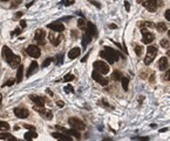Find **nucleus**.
<instances>
[{"instance_id":"c9c22d12","label":"nucleus","mask_w":170,"mask_h":141,"mask_svg":"<svg viewBox=\"0 0 170 141\" xmlns=\"http://www.w3.org/2000/svg\"><path fill=\"white\" fill-rule=\"evenodd\" d=\"M161 46H162V47H164V48H169V40L163 39V40L161 41Z\"/></svg>"},{"instance_id":"393cba45","label":"nucleus","mask_w":170,"mask_h":141,"mask_svg":"<svg viewBox=\"0 0 170 141\" xmlns=\"http://www.w3.org/2000/svg\"><path fill=\"white\" fill-rule=\"evenodd\" d=\"M0 139H1V140H12V141H17V139H15V137H13V135L7 134V133L0 134Z\"/></svg>"},{"instance_id":"2f4dec72","label":"nucleus","mask_w":170,"mask_h":141,"mask_svg":"<svg viewBox=\"0 0 170 141\" xmlns=\"http://www.w3.org/2000/svg\"><path fill=\"white\" fill-rule=\"evenodd\" d=\"M55 61H56V65H62V62H63V56H62V54H58V55L55 56Z\"/></svg>"},{"instance_id":"412c9836","label":"nucleus","mask_w":170,"mask_h":141,"mask_svg":"<svg viewBox=\"0 0 170 141\" xmlns=\"http://www.w3.org/2000/svg\"><path fill=\"white\" fill-rule=\"evenodd\" d=\"M80 53H81V49L79 47H74L68 52V56H69V59H75L80 55Z\"/></svg>"},{"instance_id":"6ab92c4d","label":"nucleus","mask_w":170,"mask_h":141,"mask_svg":"<svg viewBox=\"0 0 170 141\" xmlns=\"http://www.w3.org/2000/svg\"><path fill=\"white\" fill-rule=\"evenodd\" d=\"M168 67H169V61H168V58H165V56L161 58V59H159V61H158V69H159V70H165Z\"/></svg>"},{"instance_id":"473e14b6","label":"nucleus","mask_w":170,"mask_h":141,"mask_svg":"<svg viewBox=\"0 0 170 141\" xmlns=\"http://www.w3.org/2000/svg\"><path fill=\"white\" fill-rule=\"evenodd\" d=\"M74 79H75V77H74L73 74L69 73V74H66V75H65L63 81H65V82H68V81H72V80H74Z\"/></svg>"},{"instance_id":"5fc2aeb1","label":"nucleus","mask_w":170,"mask_h":141,"mask_svg":"<svg viewBox=\"0 0 170 141\" xmlns=\"http://www.w3.org/2000/svg\"><path fill=\"white\" fill-rule=\"evenodd\" d=\"M137 1H138V3H142V1H143V0H137Z\"/></svg>"},{"instance_id":"4468645a","label":"nucleus","mask_w":170,"mask_h":141,"mask_svg":"<svg viewBox=\"0 0 170 141\" xmlns=\"http://www.w3.org/2000/svg\"><path fill=\"white\" fill-rule=\"evenodd\" d=\"M142 35H143V38H142V42L143 44H149V42H151L155 39V35L152 33H149L144 28H142Z\"/></svg>"},{"instance_id":"a878e982","label":"nucleus","mask_w":170,"mask_h":141,"mask_svg":"<svg viewBox=\"0 0 170 141\" xmlns=\"http://www.w3.org/2000/svg\"><path fill=\"white\" fill-rule=\"evenodd\" d=\"M121 78H122V75H121V73L119 72V70H114L113 74H112V79L115 80V81H120Z\"/></svg>"},{"instance_id":"37998d69","label":"nucleus","mask_w":170,"mask_h":141,"mask_svg":"<svg viewBox=\"0 0 170 141\" xmlns=\"http://www.w3.org/2000/svg\"><path fill=\"white\" fill-rule=\"evenodd\" d=\"M164 80L165 81H169V70H168V72L165 73V75H164Z\"/></svg>"},{"instance_id":"c756f323","label":"nucleus","mask_w":170,"mask_h":141,"mask_svg":"<svg viewBox=\"0 0 170 141\" xmlns=\"http://www.w3.org/2000/svg\"><path fill=\"white\" fill-rule=\"evenodd\" d=\"M86 21H84V19H79V21H77V26H79V28H81V30H84L86 28Z\"/></svg>"},{"instance_id":"9b49d317","label":"nucleus","mask_w":170,"mask_h":141,"mask_svg":"<svg viewBox=\"0 0 170 141\" xmlns=\"http://www.w3.org/2000/svg\"><path fill=\"white\" fill-rule=\"evenodd\" d=\"M58 129H60L62 133H65V134H67V135H69V136H75L77 140H80L81 139V135H80V133L76 130V129H74V128H72V129H65V128H62V127H60V126H55Z\"/></svg>"},{"instance_id":"39448f33","label":"nucleus","mask_w":170,"mask_h":141,"mask_svg":"<svg viewBox=\"0 0 170 141\" xmlns=\"http://www.w3.org/2000/svg\"><path fill=\"white\" fill-rule=\"evenodd\" d=\"M68 122H69V125H70L74 129H76V130H83L84 128H86V125L83 123V121H81V120L77 119V118H70V119L68 120Z\"/></svg>"},{"instance_id":"f3484780","label":"nucleus","mask_w":170,"mask_h":141,"mask_svg":"<svg viewBox=\"0 0 170 141\" xmlns=\"http://www.w3.org/2000/svg\"><path fill=\"white\" fill-rule=\"evenodd\" d=\"M91 41H92V35L86 31V32L83 33V35H82V48L86 49L87 45H88Z\"/></svg>"},{"instance_id":"7ed1b4c3","label":"nucleus","mask_w":170,"mask_h":141,"mask_svg":"<svg viewBox=\"0 0 170 141\" xmlns=\"http://www.w3.org/2000/svg\"><path fill=\"white\" fill-rule=\"evenodd\" d=\"M156 55H157V48L155 46H149L147 49V55L144 58V63L150 65L154 61V59L156 58Z\"/></svg>"},{"instance_id":"864d4df0","label":"nucleus","mask_w":170,"mask_h":141,"mask_svg":"<svg viewBox=\"0 0 170 141\" xmlns=\"http://www.w3.org/2000/svg\"><path fill=\"white\" fill-rule=\"evenodd\" d=\"M1 99H3V95L0 94V105H1Z\"/></svg>"},{"instance_id":"603ef678","label":"nucleus","mask_w":170,"mask_h":141,"mask_svg":"<svg viewBox=\"0 0 170 141\" xmlns=\"http://www.w3.org/2000/svg\"><path fill=\"white\" fill-rule=\"evenodd\" d=\"M19 128H20V127H19V126H15V127H14V130H18V129H19Z\"/></svg>"},{"instance_id":"20e7f679","label":"nucleus","mask_w":170,"mask_h":141,"mask_svg":"<svg viewBox=\"0 0 170 141\" xmlns=\"http://www.w3.org/2000/svg\"><path fill=\"white\" fill-rule=\"evenodd\" d=\"M94 69L98 70L100 74H107L109 72V66L105 61L98 60V61L94 62Z\"/></svg>"},{"instance_id":"3c124183","label":"nucleus","mask_w":170,"mask_h":141,"mask_svg":"<svg viewBox=\"0 0 170 141\" xmlns=\"http://www.w3.org/2000/svg\"><path fill=\"white\" fill-rule=\"evenodd\" d=\"M109 27H110V28H116V26H115V25H109Z\"/></svg>"},{"instance_id":"c85d7f7f","label":"nucleus","mask_w":170,"mask_h":141,"mask_svg":"<svg viewBox=\"0 0 170 141\" xmlns=\"http://www.w3.org/2000/svg\"><path fill=\"white\" fill-rule=\"evenodd\" d=\"M120 81L122 82V87H123V90H124V91H128L129 79H127V78H121V80H120Z\"/></svg>"},{"instance_id":"c03bdc74","label":"nucleus","mask_w":170,"mask_h":141,"mask_svg":"<svg viewBox=\"0 0 170 141\" xmlns=\"http://www.w3.org/2000/svg\"><path fill=\"white\" fill-rule=\"evenodd\" d=\"M25 128H27V129H30V130L34 129V127H33V126H31V125H25Z\"/></svg>"},{"instance_id":"b1692460","label":"nucleus","mask_w":170,"mask_h":141,"mask_svg":"<svg viewBox=\"0 0 170 141\" xmlns=\"http://www.w3.org/2000/svg\"><path fill=\"white\" fill-rule=\"evenodd\" d=\"M37 136H38V134L35 133L34 129H32L31 132H27V133L25 134V139H26V140H32V139H35Z\"/></svg>"},{"instance_id":"dca6fc26","label":"nucleus","mask_w":170,"mask_h":141,"mask_svg":"<svg viewBox=\"0 0 170 141\" xmlns=\"http://www.w3.org/2000/svg\"><path fill=\"white\" fill-rule=\"evenodd\" d=\"M38 68H39V66H38V62H37V61H32L31 66H30V67H28V69H27V73H26V77L28 78V77L33 75L34 73H37V70H38Z\"/></svg>"},{"instance_id":"a19ab883","label":"nucleus","mask_w":170,"mask_h":141,"mask_svg":"<svg viewBox=\"0 0 170 141\" xmlns=\"http://www.w3.org/2000/svg\"><path fill=\"white\" fill-rule=\"evenodd\" d=\"M89 3H92V4H93V5H95V6H96V7H98V8H100V7H101V6H100V4H99V3H96V1H93V0H89Z\"/></svg>"},{"instance_id":"72a5a7b5","label":"nucleus","mask_w":170,"mask_h":141,"mask_svg":"<svg viewBox=\"0 0 170 141\" xmlns=\"http://www.w3.org/2000/svg\"><path fill=\"white\" fill-rule=\"evenodd\" d=\"M52 61H53V59H52V58H47V59L42 62V68H46L47 66H49V63H51Z\"/></svg>"},{"instance_id":"4c0bfd02","label":"nucleus","mask_w":170,"mask_h":141,"mask_svg":"<svg viewBox=\"0 0 170 141\" xmlns=\"http://www.w3.org/2000/svg\"><path fill=\"white\" fill-rule=\"evenodd\" d=\"M164 17H165V19H166L168 21H170V10H169V8L165 11V13H164Z\"/></svg>"},{"instance_id":"1a4fd4ad","label":"nucleus","mask_w":170,"mask_h":141,"mask_svg":"<svg viewBox=\"0 0 170 141\" xmlns=\"http://www.w3.org/2000/svg\"><path fill=\"white\" fill-rule=\"evenodd\" d=\"M142 4L149 12H155L157 10V0H143Z\"/></svg>"},{"instance_id":"ddd939ff","label":"nucleus","mask_w":170,"mask_h":141,"mask_svg":"<svg viewBox=\"0 0 170 141\" xmlns=\"http://www.w3.org/2000/svg\"><path fill=\"white\" fill-rule=\"evenodd\" d=\"M28 114H30V112L26 108H21V107L14 108V115L19 119H25V118L28 116Z\"/></svg>"},{"instance_id":"a18cd8bd","label":"nucleus","mask_w":170,"mask_h":141,"mask_svg":"<svg viewBox=\"0 0 170 141\" xmlns=\"http://www.w3.org/2000/svg\"><path fill=\"white\" fill-rule=\"evenodd\" d=\"M134 139H135V140H149V137H141V136H140V137L136 136V137H134Z\"/></svg>"},{"instance_id":"8fccbe9b","label":"nucleus","mask_w":170,"mask_h":141,"mask_svg":"<svg viewBox=\"0 0 170 141\" xmlns=\"http://www.w3.org/2000/svg\"><path fill=\"white\" fill-rule=\"evenodd\" d=\"M21 16H22V13H21V12H19V13H18V14H17V18H20V17H21Z\"/></svg>"},{"instance_id":"79ce46f5","label":"nucleus","mask_w":170,"mask_h":141,"mask_svg":"<svg viewBox=\"0 0 170 141\" xmlns=\"http://www.w3.org/2000/svg\"><path fill=\"white\" fill-rule=\"evenodd\" d=\"M61 4H65V6H69L73 4V1H67V0H65V1H62Z\"/></svg>"},{"instance_id":"e433bc0d","label":"nucleus","mask_w":170,"mask_h":141,"mask_svg":"<svg viewBox=\"0 0 170 141\" xmlns=\"http://www.w3.org/2000/svg\"><path fill=\"white\" fill-rule=\"evenodd\" d=\"M14 82H15V80H13V79H10V80H8V81H6V82H5L3 86H4V87H5V86H12Z\"/></svg>"},{"instance_id":"2eb2a0df","label":"nucleus","mask_w":170,"mask_h":141,"mask_svg":"<svg viewBox=\"0 0 170 141\" xmlns=\"http://www.w3.org/2000/svg\"><path fill=\"white\" fill-rule=\"evenodd\" d=\"M86 27H87L86 31L92 35V38H93V37H94V38L98 37V30H96V26H95L93 23H87V24H86Z\"/></svg>"},{"instance_id":"4be33fe9","label":"nucleus","mask_w":170,"mask_h":141,"mask_svg":"<svg viewBox=\"0 0 170 141\" xmlns=\"http://www.w3.org/2000/svg\"><path fill=\"white\" fill-rule=\"evenodd\" d=\"M62 38H63L62 34H60L59 38H54V34H49V40H51V42H52L54 46H58V45L60 44V41H61Z\"/></svg>"},{"instance_id":"f257e3e1","label":"nucleus","mask_w":170,"mask_h":141,"mask_svg":"<svg viewBox=\"0 0 170 141\" xmlns=\"http://www.w3.org/2000/svg\"><path fill=\"white\" fill-rule=\"evenodd\" d=\"M3 53H4V56H5L6 61L8 62V65H10L11 67L15 68V67H18V65H20V56L13 54V52H12L7 46H4Z\"/></svg>"},{"instance_id":"bb28decb","label":"nucleus","mask_w":170,"mask_h":141,"mask_svg":"<svg viewBox=\"0 0 170 141\" xmlns=\"http://www.w3.org/2000/svg\"><path fill=\"white\" fill-rule=\"evenodd\" d=\"M156 28H157L158 32H165L166 31V25L164 23H158L156 25Z\"/></svg>"},{"instance_id":"f03ea898","label":"nucleus","mask_w":170,"mask_h":141,"mask_svg":"<svg viewBox=\"0 0 170 141\" xmlns=\"http://www.w3.org/2000/svg\"><path fill=\"white\" fill-rule=\"evenodd\" d=\"M100 55L102 58H105L109 63H114V62H116L119 60L121 54L117 51L113 49L112 47H105V49L100 52Z\"/></svg>"},{"instance_id":"0eeeda50","label":"nucleus","mask_w":170,"mask_h":141,"mask_svg":"<svg viewBox=\"0 0 170 141\" xmlns=\"http://www.w3.org/2000/svg\"><path fill=\"white\" fill-rule=\"evenodd\" d=\"M27 54H28L30 56L34 58V59H38V58L41 55V51H40V48H39L38 46L31 45V46H28V48H27Z\"/></svg>"},{"instance_id":"58836bf2","label":"nucleus","mask_w":170,"mask_h":141,"mask_svg":"<svg viewBox=\"0 0 170 141\" xmlns=\"http://www.w3.org/2000/svg\"><path fill=\"white\" fill-rule=\"evenodd\" d=\"M65 91H66L67 93H72V92H74L72 86H67V87H65Z\"/></svg>"},{"instance_id":"49530a36","label":"nucleus","mask_w":170,"mask_h":141,"mask_svg":"<svg viewBox=\"0 0 170 141\" xmlns=\"http://www.w3.org/2000/svg\"><path fill=\"white\" fill-rule=\"evenodd\" d=\"M56 105H58L59 107H63V106H65V104H63L62 101H58V102H56Z\"/></svg>"},{"instance_id":"de8ad7c7","label":"nucleus","mask_w":170,"mask_h":141,"mask_svg":"<svg viewBox=\"0 0 170 141\" xmlns=\"http://www.w3.org/2000/svg\"><path fill=\"white\" fill-rule=\"evenodd\" d=\"M20 25H21V27H22V28H24V27H26V21H25V20H21Z\"/></svg>"},{"instance_id":"f704fd0d","label":"nucleus","mask_w":170,"mask_h":141,"mask_svg":"<svg viewBox=\"0 0 170 141\" xmlns=\"http://www.w3.org/2000/svg\"><path fill=\"white\" fill-rule=\"evenodd\" d=\"M143 26H145V27H152L154 25H152V23H150V21H145V23H140V27H143Z\"/></svg>"},{"instance_id":"09e8293b","label":"nucleus","mask_w":170,"mask_h":141,"mask_svg":"<svg viewBox=\"0 0 170 141\" xmlns=\"http://www.w3.org/2000/svg\"><path fill=\"white\" fill-rule=\"evenodd\" d=\"M19 33H20V28H17V30H15V31H14L12 34L14 35V34H19Z\"/></svg>"},{"instance_id":"423d86ee","label":"nucleus","mask_w":170,"mask_h":141,"mask_svg":"<svg viewBox=\"0 0 170 141\" xmlns=\"http://www.w3.org/2000/svg\"><path fill=\"white\" fill-rule=\"evenodd\" d=\"M92 77H93L94 80H96V81H98L99 84H101L102 86H107V85L109 84V80H108L107 78H103L102 74H100V73L98 72V70H93Z\"/></svg>"},{"instance_id":"f8f14e48","label":"nucleus","mask_w":170,"mask_h":141,"mask_svg":"<svg viewBox=\"0 0 170 141\" xmlns=\"http://www.w3.org/2000/svg\"><path fill=\"white\" fill-rule=\"evenodd\" d=\"M45 37H46V33L44 30L39 28L35 31V35H34V39L37 40V42H39L40 45H44L45 44Z\"/></svg>"},{"instance_id":"6e6552de","label":"nucleus","mask_w":170,"mask_h":141,"mask_svg":"<svg viewBox=\"0 0 170 141\" xmlns=\"http://www.w3.org/2000/svg\"><path fill=\"white\" fill-rule=\"evenodd\" d=\"M34 109L38 111V112L40 113V115H41L44 119H46V120H52V118H53L52 112H49V111H47L46 108H44V106H42V107H40V106H35Z\"/></svg>"},{"instance_id":"a211bd4d","label":"nucleus","mask_w":170,"mask_h":141,"mask_svg":"<svg viewBox=\"0 0 170 141\" xmlns=\"http://www.w3.org/2000/svg\"><path fill=\"white\" fill-rule=\"evenodd\" d=\"M52 136H53L54 139L63 140V141H72V140H73L69 135H67V134H65V133H52Z\"/></svg>"},{"instance_id":"aec40b11","label":"nucleus","mask_w":170,"mask_h":141,"mask_svg":"<svg viewBox=\"0 0 170 141\" xmlns=\"http://www.w3.org/2000/svg\"><path fill=\"white\" fill-rule=\"evenodd\" d=\"M31 100L35 104V106L42 107V106L45 105V99L41 98V97H39V95H31Z\"/></svg>"},{"instance_id":"cd10ccee","label":"nucleus","mask_w":170,"mask_h":141,"mask_svg":"<svg viewBox=\"0 0 170 141\" xmlns=\"http://www.w3.org/2000/svg\"><path fill=\"white\" fill-rule=\"evenodd\" d=\"M8 129H10V125H8L7 122H5V121H0V130L6 132V130H8Z\"/></svg>"},{"instance_id":"ea45409f","label":"nucleus","mask_w":170,"mask_h":141,"mask_svg":"<svg viewBox=\"0 0 170 141\" xmlns=\"http://www.w3.org/2000/svg\"><path fill=\"white\" fill-rule=\"evenodd\" d=\"M124 5H126V11H127V12H129V11H130V5H129V3H128V1H126V3H124Z\"/></svg>"},{"instance_id":"7c9ffc66","label":"nucleus","mask_w":170,"mask_h":141,"mask_svg":"<svg viewBox=\"0 0 170 141\" xmlns=\"http://www.w3.org/2000/svg\"><path fill=\"white\" fill-rule=\"evenodd\" d=\"M135 53H136L137 56H141L143 54V47L142 46H136L135 47Z\"/></svg>"},{"instance_id":"6e6d98bb","label":"nucleus","mask_w":170,"mask_h":141,"mask_svg":"<svg viewBox=\"0 0 170 141\" xmlns=\"http://www.w3.org/2000/svg\"><path fill=\"white\" fill-rule=\"evenodd\" d=\"M1 1H8V0H1Z\"/></svg>"},{"instance_id":"9d476101","label":"nucleus","mask_w":170,"mask_h":141,"mask_svg":"<svg viewBox=\"0 0 170 141\" xmlns=\"http://www.w3.org/2000/svg\"><path fill=\"white\" fill-rule=\"evenodd\" d=\"M48 28H51L52 31H54V32H59V33H61V32H63L65 31V25L63 24H61L60 21H53V23H51V24H48V26H47Z\"/></svg>"},{"instance_id":"5701e85b","label":"nucleus","mask_w":170,"mask_h":141,"mask_svg":"<svg viewBox=\"0 0 170 141\" xmlns=\"http://www.w3.org/2000/svg\"><path fill=\"white\" fill-rule=\"evenodd\" d=\"M22 74H24V66L20 65L19 68H18V72H17V81H18V82H21V80H22Z\"/></svg>"}]
</instances>
